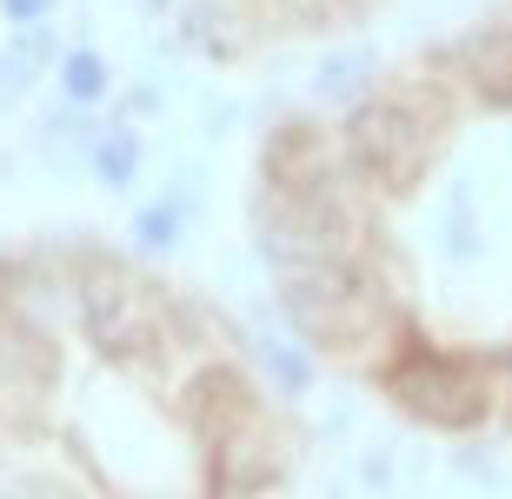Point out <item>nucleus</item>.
Masks as SVG:
<instances>
[{"label":"nucleus","instance_id":"obj_1","mask_svg":"<svg viewBox=\"0 0 512 499\" xmlns=\"http://www.w3.org/2000/svg\"><path fill=\"white\" fill-rule=\"evenodd\" d=\"M373 0H200L193 7V27L207 34L213 54H240L247 40L266 34H333V27H353Z\"/></svg>","mask_w":512,"mask_h":499}]
</instances>
